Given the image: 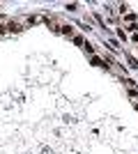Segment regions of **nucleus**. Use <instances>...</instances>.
Returning a JSON list of instances; mask_svg holds the SVG:
<instances>
[{
    "instance_id": "obj_2",
    "label": "nucleus",
    "mask_w": 138,
    "mask_h": 154,
    "mask_svg": "<svg viewBox=\"0 0 138 154\" xmlns=\"http://www.w3.org/2000/svg\"><path fill=\"white\" fill-rule=\"evenodd\" d=\"M127 58H129V67H138V60L136 58H131V55H127Z\"/></svg>"
},
{
    "instance_id": "obj_3",
    "label": "nucleus",
    "mask_w": 138,
    "mask_h": 154,
    "mask_svg": "<svg viewBox=\"0 0 138 154\" xmlns=\"http://www.w3.org/2000/svg\"><path fill=\"white\" fill-rule=\"evenodd\" d=\"M136 108H138V104H136Z\"/></svg>"
},
{
    "instance_id": "obj_1",
    "label": "nucleus",
    "mask_w": 138,
    "mask_h": 154,
    "mask_svg": "<svg viewBox=\"0 0 138 154\" xmlns=\"http://www.w3.org/2000/svg\"><path fill=\"white\" fill-rule=\"evenodd\" d=\"M60 32H64V35L72 37V35H74V25H60Z\"/></svg>"
}]
</instances>
